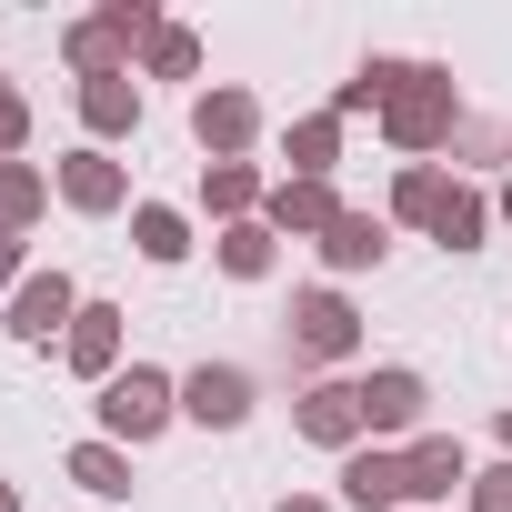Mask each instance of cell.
<instances>
[{"label": "cell", "mask_w": 512, "mask_h": 512, "mask_svg": "<svg viewBox=\"0 0 512 512\" xmlns=\"http://www.w3.org/2000/svg\"><path fill=\"white\" fill-rule=\"evenodd\" d=\"M151 71H161V81H191V71H201V41H191V31H161V41H151Z\"/></svg>", "instance_id": "cell-27"}, {"label": "cell", "mask_w": 512, "mask_h": 512, "mask_svg": "<svg viewBox=\"0 0 512 512\" xmlns=\"http://www.w3.org/2000/svg\"><path fill=\"white\" fill-rule=\"evenodd\" d=\"M282 512H332V502H282Z\"/></svg>", "instance_id": "cell-32"}, {"label": "cell", "mask_w": 512, "mask_h": 512, "mask_svg": "<svg viewBox=\"0 0 512 512\" xmlns=\"http://www.w3.org/2000/svg\"><path fill=\"white\" fill-rule=\"evenodd\" d=\"M442 201H452V181H442L432 161H412V171H402V191H392V211H402V221H422V231L442 221Z\"/></svg>", "instance_id": "cell-22"}, {"label": "cell", "mask_w": 512, "mask_h": 512, "mask_svg": "<svg viewBox=\"0 0 512 512\" xmlns=\"http://www.w3.org/2000/svg\"><path fill=\"white\" fill-rule=\"evenodd\" d=\"M171 412H181V382H161L151 362H131V372L101 382V422H111V442H151Z\"/></svg>", "instance_id": "cell-2"}, {"label": "cell", "mask_w": 512, "mask_h": 512, "mask_svg": "<svg viewBox=\"0 0 512 512\" xmlns=\"http://www.w3.org/2000/svg\"><path fill=\"white\" fill-rule=\"evenodd\" d=\"M11 272H21V241H11V231H0V292H11Z\"/></svg>", "instance_id": "cell-30"}, {"label": "cell", "mask_w": 512, "mask_h": 512, "mask_svg": "<svg viewBox=\"0 0 512 512\" xmlns=\"http://www.w3.org/2000/svg\"><path fill=\"white\" fill-rule=\"evenodd\" d=\"M131 241L151 251V262H181V251H191V221L161 211V201H141V211H131Z\"/></svg>", "instance_id": "cell-20"}, {"label": "cell", "mask_w": 512, "mask_h": 512, "mask_svg": "<svg viewBox=\"0 0 512 512\" xmlns=\"http://www.w3.org/2000/svg\"><path fill=\"white\" fill-rule=\"evenodd\" d=\"M61 201L71 211H121V161L111 151H71L61 161Z\"/></svg>", "instance_id": "cell-11"}, {"label": "cell", "mask_w": 512, "mask_h": 512, "mask_svg": "<svg viewBox=\"0 0 512 512\" xmlns=\"http://www.w3.org/2000/svg\"><path fill=\"white\" fill-rule=\"evenodd\" d=\"M31 141V111H21V91H11V71H0V161H11Z\"/></svg>", "instance_id": "cell-28"}, {"label": "cell", "mask_w": 512, "mask_h": 512, "mask_svg": "<svg viewBox=\"0 0 512 512\" xmlns=\"http://www.w3.org/2000/svg\"><path fill=\"white\" fill-rule=\"evenodd\" d=\"M101 21H111V41H121V51H131V41H141V51H151V41H161V31H171V21H161V11H151V0H111V11H101Z\"/></svg>", "instance_id": "cell-26"}, {"label": "cell", "mask_w": 512, "mask_h": 512, "mask_svg": "<svg viewBox=\"0 0 512 512\" xmlns=\"http://www.w3.org/2000/svg\"><path fill=\"white\" fill-rule=\"evenodd\" d=\"M71 61H81V81H111V71H121V41H111V21H81V31H71Z\"/></svg>", "instance_id": "cell-25"}, {"label": "cell", "mask_w": 512, "mask_h": 512, "mask_svg": "<svg viewBox=\"0 0 512 512\" xmlns=\"http://www.w3.org/2000/svg\"><path fill=\"white\" fill-rule=\"evenodd\" d=\"M292 422H302L312 442H332V452H362V432H372V422H362V382H312Z\"/></svg>", "instance_id": "cell-5"}, {"label": "cell", "mask_w": 512, "mask_h": 512, "mask_svg": "<svg viewBox=\"0 0 512 512\" xmlns=\"http://www.w3.org/2000/svg\"><path fill=\"white\" fill-rule=\"evenodd\" d=\"M71 482H81V492H131V452H121V442H81V452H71Z\"/></svg>", "instance_id": "cell-23"}, {"label": "cell", "mask_w": 512, "mask_h": 512, "mask_svg": "<svg viewBox=\"0 0 512 512\" xmlns=\"http://www.w3.org/2000/svg\"><path fill=\"white\" fill-rule=\"evenodd\" d=\"M201 201H211V211H231V221H251V201H272V191H262V171H251V161H211Z\"/></svg>", "instance_id": "cell-16"}, {"label": "cell", "mask_w": 512, "mask_h": 512, "mask_svg": "<svg viewBox=\"0 0 512 512\" xmlns=\"http://www.w3.org/2000/svg\"><path fill=\"white\" fill-rule=\"evenodd\" d=\"M71 322H81V292H71L61 272H31V282L11 292V332H21V342H51V332H71Z\"/></svg>", "instance_id": "cell-6"}, {"label": "cell", "mask_w": 512, "mask_h": 512, "mask_svg": "<svg viewBox=\"0 0 512 512\" xmlns=\"http://www.w3.org/2000/svg\"><path fill=\"white\" fill-rule=\"evenodd\" d=\"M402 71H412V61H362V71L342 81V101H332V121H342V111H382V101L402 91Z\"/></svg>", "instance_id": "cell-21"}, {"label": "cell", "mask_w": 512, "mask_h": 512, "mask_svg": "<svg viewBox=\"0 0 512 512\" xmlns=\"http://www.w3.org/2000/svg\"><path fill=\"white\" fill-rule=\"evenodd\" d=\"M432 241H442V251H472V241H482V191H462V181H452V201H442Z\"/></svg>", "instance_id": "cell-24"}, {"label": "cell", "mask_w": 512, "mask_h": 512, "mask_svg": "<svg viewBox=\"0 0 512 512\" xmlns=\"http://www.w3.org/2000/svg\"><path fill=\"white\" fill-rule=\"evenodd\" d=\"M472 512H512V462H492V472H472Z\"/></svg>", "instance_id": "cell-29"}, {"label": "cell", "mask_w": 512, "mask_h": 512, "mask_svg": "<svg viewBox=\"0 0 512 512\" xmlns=\"http://www.w3.org/2000/svg\"><path fill=\"white\" fill-rule=\"evenodd\" d=\"M81 121H91L101 141H111V131H131V121H141V81H131V71H111V81H81Z\"/></svg>", "instance_id": "cell-15"}, {"label": "cell", "mask_w": 512, "mask_h": 512, "mask_svg": "<svg viewBox=\"0 0 512 512\" xmlns=\"http://www.w3.org/2000/svg\"><path fill=\"white\" fill-rule=\"evenodd\" d=\"M61 342H71V372H91V382L121 372V312H111V302H81V322H71Z\"/></svg>", "instance_id": "cell-9"}, {"label": "cell", "mask_w": 512, "mask_h": 512, "mask_svg": "<svg viewBox=\"0 0 512 512\" xmlns=\"http://www.w3.org/2000/svg\"><path fill=\"white\" fill-rule=\"evenodd\" d=\"M0 512H21V492H11V482H0Z\"/></svg>", "instance_id": "cell-31"}, {"label": "cell", "mask_w": 512, "mask_h": 512, "mask_svg": "<svg viewBox=\"0 0 512 512\" xmlns=\"http://www.w3.org/2000/svg\"><path fill=\"white\" fill-rule=\"evenodd\" d=\"M191 131H201V151H251V131H262V101H251V91H201L191 101Z\"/></svg>", "instance_id": "cell-8"}, {"label": "cell", "mask_w": 512, "mask_h": 512, "mask_svg": "<svg viewBox=\"0 0 512 512\" xmlns=\"http://www.w3.org/2000/svg\"><path fill=\"white\" fill-rule=\"evenodd\" d=\"M41 201H51V181H41L31 161H0V231H11V241H21V221H31Z\"/></svg>", "instance_id": "cell-19"}, {"label": "cell", "mask_w": 512, "mask_h": 512, "mask_svg": "<svg viewBox=\"0 0 512 512\" xmlns=\"http://www.w3.org/2000/svg\"><path fill=\"white\" fill-rule=\"evenodd\" d=\"M502 442H512V412H502Z\"/></svg>", "instance_id": "cell-33"}, {"label": "cell", "mask_w": 512, "mask_h": 512, "mask_svg": "<svg viewBox=\"0 0 512 512\" xmlns=\"http://www.w3.org/2000/svg\"><path fill=\"white\" fill-rule=\"evenodd\" d=\"M382 131H392L402 151H442V141L462 131V101H452V71L412 61V71H402V91L382 101Z\"/></svg>", "instance_id": "cell-1"}, {"label": "cell", "mask_w": 512, "mask_h": 512, "mask_svg": "<svg viewBox=\"0 0 512 512\" xmlns=\"http://www.w3.org/2000/svg\"><path fill=\"white\" fill-rule=\"evenodd\" d=\"M452 482H472L462 442H452V432H422V442H412V502H452Z\"/></svg>", "instance_id": "cell-13"}, {"label": "cell", "mask_w": 512, "mask_h": 512, "mask_svg": "<svg viewBox=\"0 0 512 512\" xmlns=\"http://www.w3.org/2000/svg\"><path fill=\"white\" fill-rule=\"evenodd\" d=\"M262 221H272V231H332V221H342V201H332V181H272Z\"/></svg>", "instance_id": "cell-10"}, {"label": "cell", "mask_w": 512, "mask_h": 512, "mask_svg": "<svg viewBox=\"0 0 512 512\" xmlns=\"http://www.w3.org/2000/svg\"><path fill=\"white\" fill-rule=\"evenodd\" d=\"M362 422L372 432H412L422 422V372H372L362 382Z\"/></svg>", "instance_id": "cell-12"}, {"label": "cell", "mask_w": 512, "mask_h": 512, "mask_svg": "<svg viewBox=\"0 0 512 512\" xmlns=\"http://www.w3.org/2000/svg\"><path fill=\"white\" fill-rule=\"evenodd\" d=\"M181 412L211 422V432H231V422L251 412V372H241V362H201V372L181 382Z\"/></svg>", "instance_id": "cell-7"}, {"label": "cell", "mask_w": 512, "mask_h": 512, "mask_svg": "<svg viewBox=\"0 0 512 512\" xmlns=\"http://www.w3.org/2000/svg\"><path fill=\"white\" fill-rule=\"evenodd\" d=\"M342 502L352 512H402L412 502V452H382V442L342 452Z\"/></svg>", "instance_id": "cell-4"}, {"label": "cell", "mask_w": 512, "mask_h": 512, "mask_svg": "<svg viewBox=\"0 0 512 512\" xmlns=\"http://www.w3.org/2000/svg\"><path fill=\"white\" fill-rule=\"evenodd\" d=\"M382 251H392V231H382L372 211H342V221L322 231V262H332V272H372Z\"/></svg>", "instance_id": "cell-14"}, {"label": "cell", "mask_w": 512, "mask_h": 512, "mask_svg": "<svg viewBox=\"0 0 512 512\" xmlns=\"http://www.w3.org/2000/svg\"><path fill=\"white\" fill-rule=\"evenodd\" d=\"M332 151H342V121H332V111L292 121V181H322V171H332Z\"/></svg>", "instance_id": "cell-18"}, {"label": "cell", "mask_w": 512, "mask_h": 512, "mask_svg": "<svg viewBox=\"0 0 512 512\" xmlns=\"http://www.w3.org/2000/svg\"><path fill=\"white\" fill-rule=\"evenodd\" d=\"M502 211H512V181H502Z\"/></svg>", "instance_id": "cell-34"}, {"label": "cell", "mask_w": 512, "mask_h": 512, "mask_svg": "<svg viewBox=\"0 0 512 512\" xmlns=\"http://www.w3.org/2000/svg\"><path fill=\"white\" fill-rule=\"evenodd\" d=\"M221 272H231V282H262V272H272V221H231V231H221Z\"/></svg>", "instance_id": "cell-17"}, {"label": "cell", "mask_w": 512, "mask_h": 512, "mask_svg": "<svg viewBox=\"0 0 512 512\" xmlns=\"http://www.w3.org/2000/svg\"><path fill=\"white\" fill-rule=\"evenodd\" d=\"M352 342H362V322L342 292H292V352L302 362H352Z\"/></svg>", "instance_id": "cell-3"}]
</instances>
